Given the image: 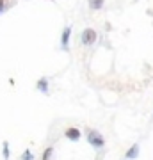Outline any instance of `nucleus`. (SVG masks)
I'll list each match as a JSON object with an SVG mask.
<instances>
[{
	"label": "nucleus",
	"mask_w": 153,
	"mask_h": 160,
	"mask_svg": "<svg viewBox=\"0 0 153 160\" xmlns=\"http://www.w3.org/2000/svg\"><path fill=\"white\" fill-rule=\"evenodd\" d=\"M87 141H89V144L93 146V148L96 149H102L103 146H105V139L102 137V133L98 130H89L87 132Z\"/></svg>",
	"instance_id": "obj_1"
},
{
	"label": "nucleus",
	"mask_w": 153,
	"mask_h": 160,
	"mask_svg": "<svg viewBox=\"0 0 153 160\" xmlns=\"http://www.w3.org/2000/svg\"><path fill=\"white\" fill-rule=\"evenodd\" d=\"M80 41H82V45L84 46H91L94 41H96V30L94 29H85L80 36Z\"/></svg>",
	"instance_id": "obj_2"
},
{
	"label": "nucleus",
	"mask_w": 153,
	"mask_h": 160,
	"mask_svg": "<svg viewBox=\"0 0 153 160\" xmlns=\"http://www.w3.org/2000/svg\"><path fill=\"white\" fill-rule=\"evenodd\" d=\"M80 135H82V133H80V130H79V128H75V126H71V128H68V130L64 132V137L68 139V141H73V142H77V141H79Z\"/></svg>",
	"instance_id": "obj_3"
},
{
	"label": "nucleus",
	"mask_w": 153,
	"mask_h": 160,
	"mask_svg": "<svg viewBox=\"0 0 153 160\" xmlns=\"http://www.w3.org/2000/svg\"><path fill=\"white\" fill-rule=\"evenodd\" d=\"M69 36H71V27H66L63 30V36H61V46H63V50H68Z\"/></svg>",
	"instance_id": "obj_4"
},
{
	"label": "nucleus",
	"mask_w": 153,
	"mask_h": 160,
	"mask_svg": "<svg viewBox=\"0 0 153 160\" xmlns=\"http://www.w3.org/2000/svg\"><path fill=\"white\" fill-rule=\"evenodd\" d=\"M38 89H39L41 92H43V94H48V78H46V77H41L39 80H38Z\"/></svg>",
	"instance_id": "obj_5"
},
{
	"label": "nucleus",
	"mask_w": 153,
	"mask_h": 160,
	"mask_svg": "<svg viewBox=\"0 0 153 160\" xmlns=\"http://www.w3.org/2000/svg\"><path fill=\"white\" fill-rule=\"evenodd\" d=\"M137 155H139V144H134V146L126 151V158H128V160L137 158Z\"/></svg>",
	"instance_id": "obj_6"
},
{
	"label": "nucleus",
	"mask_w": 153,
	"mask_h": 160,
	"mask_svg": "<svg viewBox=\"0 0 153 160\" xmlns=\"http://www.w3.org/2000/svg\"><path fill=\"white\" fill-rule=\"evenodd\" d=\"M105 4V0H89V7L93 11H100Z\"/></svg>",
	"instance_id": "obj_7"
},
{
	"label": "nucleus",
	"mask_w": 153,
	"mask_h": 160,
	"mask_svg": "<svg viewBox=\"0 0 153 160\" xmlns=\"http://www.w3.org/2000/svg\"><path fill=\"white\" fill-rule=\"evenodd\" d=\"M2 157L6 160H9V157H11V153H9V142H4V148H2Z\"/></svg>",
	"instance_id": "obj_8"
},
{
	"label": "nucleus",
	"mask_w": 153,
	"mask_h": 160,
	"mask_svg": "<svg viewBox=\"0 0 153 160\" xmlns=\"http://www.w3.org/2000/svg\"><path fill=\"white\" fill-rule=\"evenodd\" d=\"M52 153H54V148H52V146H48V148L43 151V158H41V160H50L52 158Z\"/></svg>",
	"instance_id": "obj_9"
},
{
	"label": "nucleus",
	"mask_w": 153,
	"mask_h": 160,
	"mask_svg": "<svg viewBox=\"0 0 153 160\" xmlns=\"http://www.w3.org/2000/svg\"><path fill=\"white\" fill-rule=\"evenodd\" d=\"M22 160H34V157H32V153H30V149H25V151H23Z\"/></svg>",
	"instance_id": "obj_10"
},
{
	"label": "nucleus",
	"mask_w": 153,
	"mask_h": 160,
	"mask_svg": "<svg viewBox=\"0 0 153 160\" xmlns=\"http://www.w3.org/2000/svg\"><path fill=\"white\" fill-rule=\"evenodd\" d=\"M6 11V0H0V14Z\"/></svg>",
	"instance_id": "obj_11"
}]
</instances>
